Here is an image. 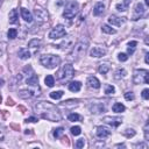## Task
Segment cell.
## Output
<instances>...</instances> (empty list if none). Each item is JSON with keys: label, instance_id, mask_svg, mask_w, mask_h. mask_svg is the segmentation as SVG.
Masks as SVG:
<instances>
[{"label": "cell", "instance_id": "37", "mask_svg": "<svg viewBox=\"0 0 149 149\" xmlns=\"http://www.w3.org/2000/svg\"><path fill=\"white\" fill-rule=\"evenodd\" d=\"M118 58H119L120 62H126L128 59V55L127 54H123V52H120L119 56H118Z\"/></svg>", "mask_w": 149, "mask_h": 149}, {"label": "cell", "instance_id": "10", "mask_svg": "<svg viewBox=\"0 0 149 149\" xmlns=\"http://www.w3.org/2000/svg\"><path fill=\"white\" fill-rule=\"evenodd\" d=\"M144 12H146V9H144L143 3H141V2L136 3V6L134 8L133 16H132V20H139V19H141L144 15Z\"/></svg>", "mask_w": 149, "mask_h": 149}, {"label": "cell", "instance_id": "14", "mask_svg": "<svg viewBox=\"0 0 149 149\" xmlns=\"http://www.w3.org/2000/svg\"><path fill=\"white\" fill-rule=\"evenodd\" d=\"M86 84H87V86L88 87H91V88H99L100 87V81H99V79L97 78V77H94V76H91V77H88L87 78V81H86Z\"/></svg>", "mask_w": 149, "mask_h": 149}, {"label": "cell", "instance_id": "35", "mask_svg": "<svg viewBox=\"0 0 149 149\" xmlns=\"http://www.w3.org/2000/svg\"><path fill=\"white\" fill-rule=\"evenodd\" d=\"M105 93H106V94H114V93H115L114 86H112V85H106V86H105Z\"/></svg>", "mask_w": 149, "mask_h": 149}, {"label": "cell", "instance_id": "34", "mask_svg": "<svg viewBox=\"0 0 149 149\" xmlns=\"http://www.w3.org/2000/svg\"><path fill=\"white\" fill-rule=\"evenodd\" d=\"M71 134L72 135H74V136H77V135H79L80 133H81V128L79 127V126H74V127H71Z\"/></svg>", "mask_w": 149, "mask_h": 149}, {"label": "cell", "instance_id": "25", "mask_svg": "<svg viewBox=\"0 0 149 149\" xmlns=\"http://www.w3.org/2000/svg\"><path fill=\"white\" fill-rule=\"evenodd\" d=\"M112 109H113V112H115V113H121V112H123V111L126 109V107H125V105H122L121 102H115V104L112 106Z\"/></svg>", "mask_w": 149, "mask_h": 149}, {"label": "cell", "instance_id": "41", "mask_svg": "<svg viewBox=\"0 0 149 149\" xmlns=\"http://www.w3.org/2000/svg\"><path fill=\"white\" fill-rule=\"evenodd\" d=\"M144 140L146 141H149V133H148V122L146 123L144 126Z\"/></svg>", "mask_w": 149, "mask_h": 149}, {"label": "cell", "instance_id": "3", "mask_svg": "<svg viewBox=\"0 0 149 149\" xmlns=\"http://www.w3.org/2000/svg\"><path fill=\"white\" fill-rule=\"evenodd\" d=\"M73 76H74V69L71 64H65L57 71V79L61 81L69 80Z\"/></svg>", "mask_w": 149, "mask_h": 149}, {"label": "cell", "instance_id": "8", "mask_svg": "<svg viewBox=\"0 0 149 149\" xmlns=\"http://www.w3.org/2000/svg\"><path fill=\"white\" fill-rule=\"evenodd\" d=\"M66 35V30L65 27L63 24H57L55 28L51 29V31L49 33V37L51 40H57V38H62Z\"/></svg>", "mask_w": 149, "mask_h": 149}, {"label": "cell", "instance_id": "27", "mask_svg": "<svg viewBox=\"0 0 149 149\" xmlns=\"http://www.w3.org/2000/svg\"><path fill=\"white\" fill-rule=\"evenodd\" d=\"M101 31L105 33V34H115L116 33V30L113 29L112 27H109L108 24H102L101 26Z\"/></svg>", "mask_w": 149, "mask_h": 149}, {"label": "cell", "instance_id": "7", "mask_svg": "<svg viewBox=\"0 0 149 149\" xmlns=\"http://www.w3.org/2000/svg\"><path fill=\"white\" fill-rule=\"evenodd\" d=\"M41 94V88L38 85L36 86H31V88L29 90H22L19 92V97L23 98V99H28V98H34Z\"/></svg>", "mask_w": 149, "mask_h": 149}, {"label": "cell", "instance_id": "29", "mask_svg": "<svg viewBox=\"0 0 149 149\" xmlns=\"http://www.w3.org/2000/svg\"><path fill=\"white\" fill-rule=\"evenodd\" d=\"M44 83H45V85H47V86L52 87V86L55 85V78H54V76L48 74V76L45 77V79H44Z\"/></svg>", "mask_w": 149, "mask_h": 149}, {"label": "cell", "instance_id": "38", "mask_svg": "<svg viewBox=\"0 0 149 149\" xmlns=\"http://www.w3.org/2000/svg\"><path fill=\"white\" fill-rule=\"evenodd\" d=\"M134 98H135V95H134V93L133 92H126L125 93V99L126 100H134Z\"/></svg>", "mask_w": 149, "mask_h": 149}, {"label": "cell", "instance_id": "28", "mask_svg": "<svg viewBox=\"0 0 149 149\" xmlns=\"http://www.w3.org/2000/svg\"><path fill=\"white\" fill-rule=\"evenodd\" d=\"M114 74H115V76H114V78H115V79H120V78L126 77L127 71H126L125 69H118V70L115 71V73H114Z\"/></svg>", "mask_w": 149, "mask_h": 149}, {"label": "cell", "instance_id": "42", "mask_svg": "<svg viewBox=\"0 0 149 149\" xmlns=\"http://www.w3.org/2000/svg\"><path fill=\"white\" fill-rule=\"evenodd\" d=\"M115 7H116V9H118V10H120V12H126V10L128 9L127 7H125L123 5H120V3H118Z\"/></svg>", "mask_w": 149, "mask_h": 149}, {"label": "cell", "instance_id": "21", "mask_svg": "<svg viewBox=\"0 0 149 149\" xmlns=\"http://www.w3.org/2000/svg\"><path fill=\"white\" fill-rule=\"evenodd\" d=\"M30 51L27 49V48H21L20 50H19V57L21 58V59H28V58H30Z\"/></svg>", "mask_w": 149, "mask_h": 149}, {"label": "cell", "instance_id": "30", "mask_svg": "<svg viewBox=\"0 0 149 149\" xmlns=\"http://www.w3.org/2000/svg\"><path fill=\"white\" fill-rule=\"evenodd\" d=\"M68 119L70 120V121H81L83 120V116L81 115H79V114H77V113H71V114H69L68 115Z\"/></svg>", "mask_w": 149, "mask_h": 149}, {"label": "cell", "instance_id": "17", "mask_svg": "<svg viewBox=\"0 0 149 149\" xmlns=\"http://www.w3.org/2000/svg\"><path fill=\"white\" fill-rule=\"evenodd\" d=\"M21 16H22V19L26 21V22H28V23H30L31 21H33V14L27 9V8H21Z\"/></svg>", "mask_w": 149, "mask_h": 149}, {"label": "cell", "instance_id": "6", "mask_svg": "<svg viewBox=\"0 0 149 149\" xmlns=\"http://www.w3.org/2000/svg\"><path fill=\"white\" fill-rule=\"evenodd\" d=\"M78 12H79V5H78V2H77V1H70V2L65 6V8H64L63 16H64L65 19L71 20V19H73V17L78 14Z\"/></svg>", "mask_w": 149, "mask_h": 149}, {"label": "cell", "instance_id": "18", "mask_svg": "<svg viewBox=\"0 0 149 149\" xmlns=\"http://www.w3.org/2000/svg\"><path fill=\"white\" fill-rule=\"evenodd\" d=\"M66 40L68 41H63L57 48H59V49H62V50H66L68 48H71V47H73L72 44H73V41H72V37L71 36H68L66 37Z\"/></svg>", "mask_w": 149, "mask_h": 149}, {"label": "cell", "instance_id": "16", "mask_svg": "<svg viewBox=\"0 0 149 149\" xmlns=\"http://www.w3.org/2000/svg\"><path fill=\"white\" fill-rule=\"evenodd\" d=\"M104 10H105V5L102 2H97L94 5V7H93V15L94 16H99V15H101L104 13Z\"/></svg>", "mask_w": 149, "mask_h": 149}, {"label": "cell", "instance_id": "33", "mask_svg": "<svg viewBox=\"0 0 149 149\" xmlns=\"http://www.w3.org/2000/svg\"><path fill=\"white\" fill-rule=\"evenodd\" d=\"M63 133H64V129L62 127H58V128H56L54 130V137L55 139H58V137H61L63 135Z\"/></svg>", "mask_w": 149, "mask_h": 149}, {"label": "cell", "instance_id": "43", "mask_svg": "<svg viewBox=\"0 0 149 149\" xmlns=\"http://www.w3.org/2000/svg\"><path fill=\"white\" fill-rule=\"evenodd\" d=\"M36 121H37V118H35V116H30V118L26 119V122H36Z\"/></svg>", "mask_w": 149, "mask_h": 149}, {"label": "cell", "instance_id": "4", "mask_svg": "<svg viewBox=\"0 0 149 149\" xmlns=\"http://www.w3.org/2000/svg\"><path fill=\"white\" fill-rule=\"evenodd\" d=\"M134 84H149V72L144 69H136L133 72Z\"/></svg>", "mask_w": 149, "mask_h": 149}, {"label": "cell", "instance_id": "31", "mask_svg": "<svg viewBox=\"0 0 149 149\" xmlns=\"http://www.w3.org/2000/svg\"><path fill=\"white\" fill-rule=\"evenodd\" d=\"M63 94H64L63 91H54V92H50V98L57 100V99H61L63 97Z\"/></svg>", "mask_w": 149, "mask_h": 149}, {"label": "cell", "instance_id": "24", "mask_svg": "<svg viewBox=\"0 0 149 149\" xmlns=\"http://www.w3.org/2000/svg\"><path fill=\"white\" fill-rule=\"evenodd\" d=\"M40 45H41V40H37V38H34V40H31L28 43V47L31 48V49H34V50H38Z\"/></svg>", "mask_w": 149, "mask_h": 149}, {"label": "cell", "instance_id": "46", "mask_svg": "<svg viewBox=\"0 0 149 149\" xmlns=\"http://www.w3.org/2000/svg\"><path fill=\"white\" fill-rule=\"evenodd\" d=\"M148 56H149V55H148V54H146V63H147V64L149 63V59H148Z\"/></svg>", "mask_w": 149, "mask_h": 149}, {"label": "cell", "instance_id": "47", "mask_svg": "<svg viewBox=\"0 0 149 149\" xmlns=\"http://www.w3.org/2000/svg\"><path fill=\"white\" fill-rule=\"evenodd\" d=\"M3 84H5V80H3V79H0V87H1Z\"/></svg>", "mask_w": 149, "mask_h": 149}, {"label": "cell", "instance_id": "13", "mask_svg": "<svg viewBox=\"0 0 149 149\" xmlns=\"http://www.w3.org/2000/svg\"><path fill=\"white\" fill-rule=\"evenodd\" d=\"M106 49H104V48H100V47H94V48H92L91 49V51H90V56L91 57H95V58H99V57H102V56H105L106 55Z\"/></svg>", "mask_w": 149, "mask_h": 149}, {"label": "cell", "instance_id": "11", "mask_svg": "<svg viewBox=\"0 0 149 149\" xmlns=\"http://www.w3.org/2000/svg\"><path fill=\"white\" fill-rule=\"evenodd\" d=\"M102 121L105 123L112 126V127H118V126H120L122 123V119L119 118V116H105L102 119Z\"/></svg>", "mask_w": 149, "mask_h": 149}, {"label": "cell", "instance_id": "48", "mask_svg": "<svg viewBox=\"0 0 149 149\" xmlns=\"http://www.w3.org/2000/svg\"><path fill=\"white\" fill-rule=\"evenodd\" d=\"M144 2H146L147 6H149V0H144Z\"/></svg>", "mask_w": 149, "mask_h": 149}, {"label": "cell", "instance_id": "36", "mask_svg": "<svg viewBox=\"0 0 149 149\" xmlns=\"http://www.w3.org/2000/svg\"><path fill=\"white\" fill-rule=\"evenodd\" d=\"M123 135L127 136V137H132V136L135 135V130H134V129H126V130L123 132Z\"/></svg>", "mask_w": 149, "mask_h": 149}, {"label": "cell", "instance_id": "9", "mask_svg": "<svg viewBox=\"0 0 149 149\" xmlns=\"http://www.w3.org/2000/svg\"><path fill=\"white\" fill-rule=\"evenodd\" d=\"M34 15H35V19H36L38 22H45V21H48V17H49L47 10L43 9V8L40 7V6H36V7H35V9H34Z\"/></svg>", "mask_w": 149, "mask_h": 149}, {"label": "cell", "instance_id": "40", "mask_svg": "<svg viewBox=\"0 0 149 149\" xmlns=\"http://www.w3.org/2000/svg\"><path fill=\"white\" fill-rule=\"evenodd\" d=\"M142 98L143 99H149V90L148 88H144L143 91H142Z\"/></svg>", "mask_w": 149, "mask_h": 149}, {"label": "cell", "instance_id": "19", "mask_svg": "<svg viewBox=\"0 0 149 149\" xmlns=\"http://www.w3.org/2000/svg\"><path fill=\"white\" fill-rule=\"evenodd\" d=\"M68 87H69V90H70L71 92H78V91L81 88V83H80V81H77V80L70 81L69 85H68Z\"/></svg>", "mask_w": 149, "mask_h": 149}, {"label": "cell", "instance_id": "32", "mask_svg": "<svg viewBox=\"0 0 149 149\" xmlns=\"http://www.w3.org/2000/svg\"><path fill=\"white\" fill-rule=\"evenodd\" d=\"M7 36H8V38H10V40L15 38V37L17 36V30H16L15 28H10V29L8 30V33H7Z\"/></svg>", "mask_w": 149, "mask_h": 149}, {"label": "cell", "instance_id": "26", "mask_svg": "<svg viewBox=\"0 0 149 149\" xmlns=\"http://www.w3.org/2000/svg\"><path fill=\"white\" fill-rule=\"evenodd\" d=\"M136 45H137V42H136V41H130V42L128 43V45H127V51H128L129 55H133V54H134V51H135V49H136Z\"/></svg>", "mask_w": 149, "mask_h": 149}, {"label": "cell", "instance_id": "20", "mask_svg": "<svg viewBox=\"0 0 149 149\" xmlns=\"http://www.w3.org/2000/svg\"><path fill=\"white\" fill-rule=\"evenodd\" d=\"M26 83H27L29 86H36V85H38V78H37V76H36L35 73H33V74H30V76L26 79Z\"/></svg>", "mask_w": 149, "mask_h": 149}, {"label": "cell", "instance_id": "1", "mask_svg": "<svg viewBox=\"0 0 149 149\" xmlns=\"http://www.w3.org/2000/svg\"><path fill=\"white\" fill-rule=\"evenodd\" d=\"M33 109L35 112V114H37V116H41L45 120L49 121H61L62 120V115L61 112L58 111V108L48 101H37L34 104Z\"/></svg>", "mask_w": 149, "mask_h": 149}, {"label": "cell", "instance_id": "44", "mask_svg": "<svg viewBox=\"0 0 149 149\" xmlns=\"http://www.w3.org/2000/svg\"><path fill=\"white\" fill-rule=\"evenodd\" d=\"M130 2H132V0H123V3H122V5H123L125 7H127V8H128V6L130 5Z\"/></svg>", "mask_w": 149, "mask_h": 149}, {"label": "cell", "instance_id": "39", "mask_svg": "<svg viewBox=\"0 0 149 149\" xmlns=\"http://www.w3.org/2000/svg\"><path fill=\"white\" fill-rule=\"evenodd\" d=\"M84 144H85V140H84V139H79V140H77V142H76V147H77V148H83Z\"/></svg>", "mask_w": 149, "mask_h": 149}, {"label": "cell", "instance_id": "45", "mask_svg": "<svg viewBox=\"0 0 149 149\" xmlns=\"http://www.w3.org/2000/svg\"><path fill=\"white\" fill-rule=\"evenodd\" d=\"M7 105H13V100L12 99H8L7 100Z\"/></svg>", "mask_w": 149, "mask_h": 149}, {"label": "cell", "instance_id": "15", "mask_svg": "<svg viewBox=\"0 0 149 149\" xmlns=\"http://www.w3.org/2000/svg\"><path fill=\"white\" fill-rule=\"evenodd\" d=\"M125 21H126L125 17H119L116 15H111L108 17V22L111 24H113V26H121V24L125 23Z\"/></svg>", "mask_w": 149, "mask_h": 149}, {"label": "cell", "instance_id": "22", "mask_svg": "<svg viewBox=\"0 0 149 149\" xmlns=\"http://www.w3.org/2000/svg\"><path fill=\"white\" fill-rule=\"evenodd\" d=\"M109 69H111V66H109L108 63H101V64L99 65V68H98V71H99V73H101V74H106V73L109 71Z\"/></svg>", "mask_w": 149, "mask_h": 149}, {"label": "cell", "instance_id": "5", "mask_svg": "<svg viewBox=\"0 0 149 149\" xmlns=\"http://www.w3.org/2000/svg\"><path fill=\"white\" fill-rule=\"evenodd\" d=\"M87 42H84V41H80L78 42L76 45L72 47V51L70 54V57L72 59H78L80 57H83L87 50Z\"/></svg>", "mask_w": 149, "mask_h": 149}, {"label": "cell", "instance_id": "23", "mask_svg": "<svg viewBox=\"0 0 149 149\" xmlns=\"http://www.w3.org/2000/svg\"><path fill=\"white\" fill-rule=\"evenodd\" d=\"M17 19H19L17 10H16V9H12V10L9 12V22H10V23H16V22H17Z\"/></svg>", "mask_w": 149, "mask_h": 149}, {"label": "cell", "instance_id": "12", "mask_svg": "<svg viewBox=\"0 0 149 149\" xmlns=\"http://www.w3.org/2000/svg\"><path fill=\"white\" fill-rule=\"evenodd\" d=\"M95 135H97L99 139H105V137H108V136L111 135V130H109L107 127L98 126V127H97V130H95Z\"/></svg>", "mask_w": 149, "mask_h": 149}, {"label": "cell", "instance_id": "2", "mask_svg": "<svg viewBox=\"0 0 149 149\" xmlns=\"http://www.w3.org/2000/svg\"><path fill=\"white\" fill-rule=\"evenodd\" d=\"M40 62L43 66L48 69H55L61 64V57L57 55H51V54L42 55L40 57Z\"/></svg>", "mask_w": 149, "mask_h": 149}]
</instances>
